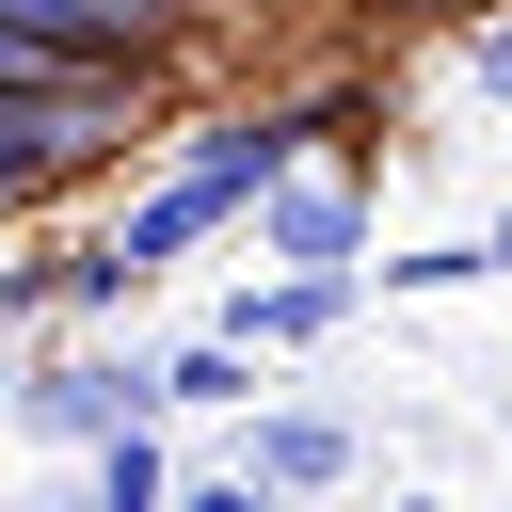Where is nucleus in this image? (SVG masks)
<instances>
[{"mask_svg":"<svg viewBox=\"0 0 512 512\" xmlns=\"http://www.w3.org/2000/svg\"><path fill=\"white\" fill-rule=\"evenodd\" d=\"M272 160H288V128H240V144H208V160H192V176H176V192H160V208L128 224V272H144V256H176L192 224H224V208H240V192H256Z\"/></svg>","mask_w":512,"mask_h":512,"instance_id":"1","label":"nucleus"},{"mask_svg":"<svg viewBox=\"0 0 512 512\" xmlns=\"http://www.w3.org/2000/svg\"><path fill=\"white\" fill-rule=\"evenodd\" d=\"M64 96H0V192H32V176H64Z\"/></svg>","mask_w":512,"mask_h":512,"instance_id":"2","label":"nucleus"},{"mask_svg":"<svg viewBox=\"0 0 512 512\" xmlns=\"http://www.w3.org/2000/svg\"><path fill=\"white\" fill-rule=\"evenodd\" d=\"M192 512H256V480H208V496H192Z\"/></svg>","mask_w":512,"mask_h":512,"instance_id":"3","label":"nucleus"},{"mask_svg":"<svg viewBox=\"0 0 512 512\" xmlns=\"http://www.w3.org/2000/svg\"><path fill=\"white\" fill-rule=\"evenodd\" d=\"M496 256H512V224H496Z\"/></svg>","mask_w":512,"mask_h":512,"instance_id":"4","label":"nucleus"}]
</instances>
